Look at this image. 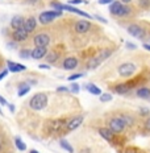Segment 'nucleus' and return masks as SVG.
I'll use <instances>...</instances> for the list:
<instances>
[{
  "label": "nucleus",
  "mask_w": 150,
  "mask_h": 153,
  "mask_svg": "<svg viewBox=\"0 0 150 153\" xmlns=\"http://www.w3.org/2000/svg\"><path fill=\"white\" fill-rule=\"evenodd\" d=\"M146 56L148 54H134L133 57L128 59L121 61L119 65L116 66V73L121 79H128L132 78L136 74H138L142 69H145L148 66L146 61Z\"/></svg>",
  "instance_id": "f257e3e1"
},
{
  "label": "nucleus",
  "mask_w": 150,
  "mask_h": 153,
  "mask_svg": "<svg viewBox=\"0 0 150 153\" xmlns=\"http://www.w3.org/2000/svg\"><path fill=\"white\" fill-rule=\"evenodd\" d=\"M108 11L120 25L136 20L137 16L140 15V11L137 9L134 4H124L120 0H115V1L111 3L109 7H108Z\"/></svg>",
  "instance_id": "f03ea898"
},
{
  "label": "nucleus",
  "mask_w": 150,
  "mask_h": 153,
  "mask_svg": "<svg viewBox=\"0 0 150 153\" xmlns=\"http://www.w3.org/2000/svg\"><path fill=\"white\" fill-rule=\"evenodd\" d=\"M104 126H107L109 129H112L113 132L119 133V135H124L126 137H133V133L128 129L125 122L123 120V117L119 115L116 110L115 111H111L105 115L104 117Z\"/></svg>",
  "instance_id": "7ed1b4c3"
},
{
  "label": "nucleus",
  "mask_w": 150,
  "mask_h": 153,
  "mask_svg": "<svg viewBox=\"0 0 150 153\" xmlns=\"http://www.w3.org/2000/svg\"><path fill=\"white\" fill-rule=\"evenodd\" d=\"M98 133L103 140H105L107 143H109L112 146L115 148H119V149H123L125 144L128 143L129 137L124 135H119V133L113 132L112 129H109L107 126H103V127H98Z\"/></svg>",
  "instance_id": "20e7f679"
},
{
  "label": "nucleus",
  "mask_w": 150,
  "mask_h": 153,
  "mask_svg": "<svg viewBox=\"0 0 150 153\" xmlns=\"http://www.w3.org/2000/svg\"><path fill=\"white\" fill-rule=\"evenodd\" d=\"M119 115L123 117V120L125 122L128 129L133 133V135H137L140 129V126H141L142 119L138 116V114L133 110H128V108H120V110H116Z\"/></svg>",
  "instance_id": "39448f33"
},
{
  "label": "nucleus",
  "mask_w": 150,
  "mask_h": 153,
  "mask_svg": "<svg viewBox=\"0 0 150 153\" xmlns=\"http://www.w3.org/2000/svg\"><path fill=\"white\" fill-rule=\"evenodd\" d=\"M123 27L125 28V30L132 37L142 41V42L146 41V36H148V21L133 20V21H129V23L123 24Z\"/></svg>",
  "instance_id": "423d86ee"
},
{
  "label": "nucleus",
  "mask_w": 150,
  "mask_h": 153,
  "mask_svg": "<svg viewBox=\"0 0 150 153\" xmlns=\"http://www.w3.org/2000/svg\"><path fill=\"white\" fill-rule=\"evenodd\" d=\"M115 50H116V48L113 46H107V48H103V49H100L99 52H96L95 54H92V56L88 58L87 63H86V66H87L88 70H95L98 69L99 66L103 63L105 59H108L111 56L115 53Z\"/></svg>",
  "instance_id": "0eeeda50"
},
{
  "label": "nucleus",
  "mask_w": 150,
  "mask_h": 153,
  "mask_svg": "<svg viewBox=\"0 0 150 153\" xmlns=\"http://www.w3.org/2000/svg\"><path fill=\"white\" fill-rule=\"evenodd\" d=\"M47 103H49V98L45 92H37L29 100V108L33 111H41L44 108H46Z\"/></svg>",
  "instance_id": "6e6552de"
},
{
  "label": "nucleus",
  "mask_w": 150,
  "mask_h": 153,
  "mask_svg": "<svg viewBox=\"0 0 150 153\" xmlns=\"http://www.w3.org/2000/svg\"><path fill=\"white\" fill-rule=\"evenodd\" d=\"M67 117H59V119H50L46 122V131L49 133H59L62 129L66 128Z\"/></svg>",
  "instance_id": "1a4fd4ad"
},
{
  "label": "nucleus",
  "mask_w": 150,
  "mask_h": 153,
  "mask_svg": "<svg viewBox=\"0 0 150 153\" xmlns=\"http://www.w3.org/2000/svg\"><path fill=\"white\" fill-rule=\"evenodd\" d=\"M63 12L62 11H55V9H50V11H44L41 12L38 16V21L42 25H49L50 23H53L55 19L62 17Z\"/></svg>",
  "instance_id": "9d476101"
},
{
  "label": "nucleus",
  "mask_w": 150,
  "mask_h": 153,
  "mask_svg": "<svg viewBox=\"0 0 150 153\" xmlns=\"http://www.w3.org/2000/svg\"><path fill=\"white\" fill-rule=\"evenodd\" d=\"M108 88L111 90V92H113V94H116V95H123V97H129L130 95V90H129V87H128L125 79L112 82V83L108 85Z\"/></svg>",
  "instance_id": "9b49d317"
},
{
  "label": "nucleus",
  "mask_w": 150,
  "mask_h": 153,
  "mask_svg": "<svg viewBox=\"0 0 150 153\" xmlns=\"http://www.w3.org/2000/svg\"><path fill=\"white\" fill-rule=\"evenodd\" d=\"M129 97H134V98H138V99H142V100H150V81L148 83L142 85L141 87L136 88Z\"/></svg>",
  "instance_id": "f8f14e48"
},
{
  "label": "nucleus",
  "mask_w": 150,
  "mask_h": 153,
  "mask_svg": "<svg viewBox=\"0 0 150 153\" xmlns=\"http://www.w3.org/2000/svg\"><path fill=\"white\" fill-rule=\"evenodd\" d=\"M92 29V23L88 19H81V20L75 21L74 24V30L78 34H86Z\"/></svg>",
  "instance_id": "ddd939ff"
},
{
  "label": "nucleus",
  "mask_w": 150,
  "mask_h": 153,
  "mask_svg": "<svg viewBox=\"0 0 150 153\" xmlns=\"http://www.w3.org/2000/svg\"><path fill=\"white\" fill-rule=\"evenodd\" d=\"M83 122H84V116H83V115H76V116H74V117H70V119L67 120L65 131L66 132H71V131L78 129L79 127L83 124Z\"/></svg>",
  "instance_id": "4468645a"
},
{
  "label": "nucleus",
  "mask_w": 150,
  "mask_h": 153,
  "mask_svg": "<svg viewBox=\"0 0 150 153\" xmlns=\"http://www.w3.org/2000/svg\"><path fill=\"white\" fill-rule=\"evenodd\" d=\"M50 41H52V38H50L49 33H46V32H40V33H37L36 36L33 37V44L36 46L47 48L50 44Z\"/></svg>",
  "instance_id": "2eb2a0df"
},
{
  "label": "nucleus",
  "mask_w": 150,
  "mask_h": 153,
  "mask_svg": "<svg viewBox=\"0 0 150 153\" xmlns=\"http://www.w3.org/2000/svg\"><path fill=\"white\" fill-rule=\"evenodd\" d=\"M79 66V59L76 58L75 56H69L63 59L62 62V69L67 70V71H72Z\"/></svg>",
  "instance_id": "dca6fc26"
},
{
  "label": "nucleus",
  "mask_w": 150,
  "mask_h": 153,
  "mask_svg": "<svg viewBox=\"0 0 150 153\" xmlns=\"http://www.w3.org/2000/svg\"><path fill=\"white\" fill-rule=\"evenodd\" d=\"M62 11H67V12H70V13L79 15V16H82V17H84V19H88V20H92V19H94L91 15H88L87 12L75 8L74 5H70V4H62Z\"/></svg>",
  "instance_id": "f3484780"
},
{
  "label": "nucleus",
  "mask_w": 150,
  "mask_h": 153,
  "mask_svg": "<svg viewBox=\"0 0 150 153\" xmlns=\"http://www.w3.org/2000/svg\"><path fill=\"white\" fill-rule=\"evenodd\" d=\"M28 37H29V33L24 28H20V29H16L12 32V40L15 42H24V41L28 40Z\"/></svg>",
  "instance_id": "a211bd4d"
},
{
  "label": "nucleus",
  "mask_w": 150,
  "mask_h": 153,
  "mask_svg": "<svg viewBox=\"0 0 150 153\" xmlns=\"http://www.w3.org/2000/svg\"><path fill=\"white\" fill-rule=\"evenodd\" d=\"M47 56V48H44V46H34L33 49H32V54L30 57L33 59H42L45 58Z\"/></svg>",
  "instance_id": "6ab92c4d"
},
{
  "label": "nucleus",
  "mask_w": 150,
  "mask_h": 153,
  "mask_svg": "<svg viewBox=\"0 0 150 153\" xmlns=\"http://www.w3.org/2000/svg\"><path fill=\"white\" fill-rule=\"evenodd\" d=\"M138 135L143 136V137H150V116L142 119L141 126L138 129Z\"/></svg>",
  "instance_id": "aec40b11"
},
{
  "label": "nucleus",
  "mask_w": 150,
  "mask_h": 153,
  "mask_svg": "<svg viewBox=\"0 0 150 153\" xmlns=\"http://www.w3.org/2000/svg\"><path fill=\"white\" fill-rule=\"evenodd\" d=\"M24 29L28 32V33H33L34 30H36V28H37V20H36V17L34 16H29V17H27L25 19V23H24Z\"/></svg>",
  "instance_id": "412c9836"
},
{
  "label": "nucleus",
  "mask_w": 150,
  "mask_h": 153,
  "mask_svg": "<svg viewBox=\"0 0 150 153\" xmlns=\"http://www.w3.org/2000/svg\"><path fill=\"white\" fill-rule=\"evenodd\" d=\"M7 68H8V71H11V73H21V71H25V70H27V66L25 65L15 62V61H11V59L7 61Z\"/></svg>",
  "instance_id": "4be33fe9"
},
{
  "label": "nucleus",
  "mask_w": 150,
  "mask_h": 153,
  "mask_svg": "<svg viewBox=\"0 0 150 153\" xmlns=\"http://www.w3.org/2000/svg\"><path fill=\"white\" fill-rule=\"evenodd\" d=\"M24 23H25V17L21 15H15L11 19V23H9V25H11V28L13 30L16 29H20V28L24 27Z\"/></svg>",
  "instance_id": "5701e85b"
},
{
  "label": "nucleus",
  "mask_w": 150,
  "mask_h": 153,
  "mask_svg": "<svg viewBox=\"0 0 150 153\" xmlns=\"http://www.w3.org/2000/svg\"><path fill=\"white\" fill-rule=\"evenodd\" d=\"M134 5L140 11V13L150 11V0H134Z\"/></svg>",
  "instance_id": "b1692460"
},
{
  "label": "nucleus",
  "mask_w": 150,
  "mask_h": 153,
  "mask_svg": "<svg viewBox=\"0 0 150 153\" xmlns=\"http://www.w3.org/2000/svg\"><path fill=\"white\" fill-rule=\"evenodd\" d=\"M86 90H87L90 94L95 95V97H100L103 92H101V88L99 87V86H96L95 83H87L86 85Z\"/></svg>",
  "instance_id": "393cba45"
},
{
  "label": "nucleus",
  "mask_w": 150,
  "mask_h": 153,
  "mask_svg": "<svg viewBox=\"0 0 150 153\" xmlns=\"http://www.w3.org/2000/svg\"><path fill=\"white\" fill-rule=\"evenodd\" d=\"M120 153H146V152L136 145H125L120 151Z\"/></svg>",
  "instance_id": "a878e982"
},
{
  "label": "nucleus",
  "mask_w": 150,
  "mask_h": 153,
  "mask_svg": "<svg viewBox=\"0 0 150 153\" xmlns=\"http://www.w3.org/2000/svg\"><path fill=\"white\" fill-rule=\"evenodd\" d=\"M32 86L28 83V82H23V83H20V86H18V91H17V95L20 98H23L24 95H27L28 92L30 91Z\"/></svg>",
  "instance_id": "bb28decb"
},
{
  "label": "nucleus",
  "mask_w": 150,
  "mask_h": 153,
  "mask_svg": "<svg viewBox=\"0 0 150 153\" xmlns=\"http://www.w3.org/2000/svg\"><path fill=\"white\" fill-rule=\"evenodd\" d=\"M59 145L62 146L63 151H66V152H69V153H74V148H72V145L70 144V143L66 139H61L59 140Z\"/></svg>",
  "instance_id": "cd10ccee"
},
{
  "label": "nucleus",
  "mask_w": 150,
  "mask_h": 153,
  "mask_svg": "<svg viewBox=\"0 0 150 153\" xmlns=\"http://www.w3.org/2000/svg\"><path fill=\"white\" fill-rule=\"evenodd\" d=\"M15 145H16V148H17L20 152L27 151V144H25V143L23 141V139L18 137V136H16V137H15Z\"/></svg>",
  "instance_id": "c85d7f7f"
},
{
  "label": "nucleus",
  "mask_w": 150,
  "mask_h": 153,
  "mask_svg": "<svg viewBox=\"0 0 150 153\" xmlns=\"http://www.w3.org/2000/svg\"><path fill=\"white\" fill-rule=\"evenodd\" d=\"M136 112L138 114V116L141 117V119H145V117L150 116V110L148 107H138L136 110Z\"/></svg>",
  "instance_id": "c756f323"
},
{
  "label": "nucleus",
  "mask_w": 150,
  "mask_h": 153,
  "mask_svg": "<svg viewBox=\"0 0 150 153\" xmlns=\"http://www.w3.org/2000/svg\"><path fill=\"white\" fill-rule=\"evenodd\" d=\"M99 99H100L101 103H107V102H111V100H112V94H111V92H104V94L100 95V98H99Z\"/></svg>",
  "instance_id": "7c9ffc66"
},
{
  "label": "nucleus",
  "mask_w": 150,
  "mask_h": 153,
  "mask_svg": "<svg viewBox=\"0 0 150 153\" xmlns=\"http://www.w3.org/2000/svg\"><path fill=\"white\" fill-rule=\"evenodd\" d=\"M58 58H59V54L58 53H54V52H50L49 56H46L47 62H50V63H54Z\"/></svg>",
  "instance_id": "2f4dec72"
},
{
  "label": "nucleus",
  "mask_w": 150,
  "mask_h": 153,
  "mask_svg": "<svg viewBox=\"0 0 150 153\" xmlns=\"http://www.w3.org/2000/svg\"><path fill=\"white\" fill-rule=\"evenodd\" d=\"M69 88H70V92H72V94H79V91H81V86L76 83V82H71Z\"/></svg>",
  "instance_id": "473e14b6"
},
{
  "label": "nucleus",
  "mask_w": 150,
  "mask_h": 153,
  "mask_svg": "<svg viewBox=\"0 0 150 153\" xmlns=\"http://www.w3.org/2000/svg\"><path fill=\"white\" fill-rule=\"evenodd\" d=\"M30 54H32L30 49H21L20 50V57H21V58H24V59L30 58Z\"/></svg>",
  "instance_id": "72a5a7b5"
},
{
  "label": "nucleus",
  "mask_w": 150,
  "mask_h": 153,
  "mask_svg": "<svg viewBox=\"0 0 150 153\" xmlns=\"http://www.w3.org/2000/svg\"><path fill=\"white\" fill-rule=\"evenodd\" d=\"M83 75H84L83 73H74V74H71L70 76H67V81H69V82H75L76 79L82 78Z\"/></svg>",
  "instance_id": "f704fd0d"
},
{
  "label": "nucleus",
  "mask_w": 150,
  "mask_h": 153,
  "mask_svg": "<svg viewBox=\"0 0 150 153\" xmlns=\"http://www.w3.org/2000/svg\"><path fill=\"white\" fill-rule=\"evenodd\" d=\"M50 7H52V9H55V11H62V4L59 1H55V0L50 1Z\"/></svg>",
  "instance_id": "c9c22d12"
},
{
  "label": "nucleus",
  "mask_w": 150,
  "mask_h": 153,
  "mask_svg": "<svg viewBox=\"0 0 150 153\" xmlns=\"http://www.w3.org/2000/svg\"><path fill=\"white\" fill-rule=\"evenodd\" d=\"M69 4L70 5H78V4H88L87 0H69Z\"/></svg>",
  "instance_id": "e433bc0d"
},
{
  "label": "nucleus",
  "mask_w": 150,
  "mask_h": 153,
  "mask_svg": "<svg viewBox=\"0 0 150 153\" xmlns=\"http://www.w3.org/2000/svg\"><path fill=\"white\" fill-rule=\"evenodd\" d=\"M125 46H126V49H130V50H137V45H136V44L129 42V41H126V42H125Z\"/></svg>",
  "instance_id": "4c0bfd02"
},
{
  "label": "nucleus",
  "mask_w": 150,
  "mask_h": 153,
  "mask_svg": "<svg viewBox=\"0 0 150 153\" xmlns=\"http://www.w3.org/2000/svg\"><path fill=\"white\" fill-rule=\"evenodd\" d=\"M57 91L58 92H70V88L67 86H59V87H57Z\"/></svg>",
  "instance_id": "58836bf2"
},
{
  "label": "nucleus",
  "mask_w": 150,
  "mask_h": 153,
  "mask_svg": "<svg viewBox=\"0 0 150 153\" xmlns=\"http://www.w3.org/2000/svg\"><path fill=\"white\" fill-rule=\"evenodd\" d=\"M25 4H29V5H37L41 3V0H24Z\"/></svg>",
  "instance_id": "ea45409f"
},
{
  "label": "nucleus",
  "mask_w": 150,
  "mask_h": 153,
  "mask_svg": "<svg viewBox=\"0 0 150 153\" xmlns=\"http://www.w3.org/2000/svg\"><path fill=\"white\" fill-rule=\"evenodd\" d=\"M94 19H96L98 21H100V23H103V24H107L108 21H107V19H104V17H101V16H94Z\"/></svg>",
  "instance_id": "a19ab883"
},
{
  "label": "nucleus",
  "mask_w": 150,
  "mask_h": 153,
  "mask_svg": "<svg viewBox=\"0 0 150 153\" xmlns=\"http://www.w3.org/2000/svg\"><path fill=\"white\" fill-rule=\"evenodd\" d=\"M7 74H8V69H5V70H3L1 73H0V81H3V79L7 76Z\"/></svg>",
  "instance_id": "79ce46f5"
},
{
  "label": "nucleus",
  "mask_w": 150,
  "mask_h": 153,
  "mask_svg": "<svg viewBox=\"0 0 150 153\" xmlns=\"http://www.w3.org/2000/svg\"><path fill=\"white\" fill-rule=\"evenodd\" d=\"M145 42H148V44H150V23L148 21V36H146V41Z\"/></svg>",
  "instance_id": "37998d69"
},
{
  "label": "nucleus",
  "mask_w": 150,
  "mask_h": 153,
  "mask_svg": "<svg viewBox=\"0 0 150 153\" xmlns=\"http://www.w3.org/2000/svg\"><path fill=\"white\" fill-rule=\"evenodd\" d=\"M38 68H40V69H42V70H50V69H52L49 65H47V63H41V65L38 66Z\"/></svg>",
  "instance_id": "c03bdc74"
},
{
  "label": "nucleus",
  "mask_w": 150,
  "mask_h": 153,
  "mask_svg": "<svg viewBox=\"0 0 150 153\" xmlns=\"http://www.w3.org/2000/svg\"><path fill=\"white\" fill-rule=\"evenodd\" d=\"M0 106H8V102L5 100V98H3L1 95H0Z\"/></svg>",
  "instance_id": "a18cd8bd"
},
{
  "label": "nucleus",
  "mask_w": 150,
  "mask_h": 153,
  "mask_svg": "<svg viewBox=\"0 0 150 153\" xmlns=\"http://www.w3.org/2000/svg\"><path fill=\"white\" fill-rule=\"evenodd\" d=\"M112 1H115V0H99V4L104 5V4H111Z\"/></svg>",
  "instance_id": "49530a36"
},
{
  "label": "nucleus",
  "mask_w": 150,
  "mask_h": 153,
  "mask_svg": "<svg viewBox=\"0 0 150 153\" xmlns=\"http://www.w3.org/2000/svg\"><path fill=\"white\" fill-rule=\"evenodd\" d=\"M142 48L145 50H148V52L150 53V44H148V42H142Z\"/></svg>",
  "instance_id": "de8ad7c7"
},
{
  "label": "nucleus",
  "mask_w": 150,
  "mask_h": 153,
  "mask_svg": "<svg viewBox=\"0 0 150 153\" xmlns=\"http://www.w3.org/2000/svg\"><path fill=\"white\" fill-rule=\"evenodd\" d=\"M124 4H134V0H120Z\"/></svg>",
  "instance_id": "09e8293b"
},
{
  "label": "nucleus",
  "mask_w": 150,
  "mask_h": 153,
  "mask_svg": "<svg viewBox=\"0 0 150 153\" xmlns=\"http://www.w3.org/2000/svg\"><path fill=\"white\" fill-rule=\"evenodd\" d=\"M8 108H9V111H11L12 114H15V104H12V103H8Z\"/></svg>",
  "instance_id": "8fccbe9b"
},
{
  "label": "nucleus",
  "mask_w": 150,
  "mask_h": 153,
  "mask_svg": "<svg viewBox=\"0 0 150 153\" xmlns=\"http://www.w3.org/2000/svg\"><path fill=\"white\" fill-rule=\"evenodd\" d=\"M29 153H40V152H38L37 149H30V151H29Z\"/></svg>",
  "instance_id": "3c124183"
},
{
  "label": "nucleus",
  "mask_w": 150,
  "mask_h": 153,
  "mask_svg": "<svg viewBox=\"0 0 150 153\" xmlns=\"http://www.w3.org/2000/svg\"><path fill=\"white\" fill-rule=\"evenodd\" d=\"M0 115H1V116L4 115V114H3V110H1V106H0Z\"/></svg>",
  "instance_id": "603ef678"
},
{
  "label": "nucleus",
  "mask_w": 150,
  "mask_h": 153,
  "mask_svg": "<svg viewBox=\"0 0 150 153\" xmlns=\"http://www.w3.org/2000/svg\"><path fill=\"white\" fill-rule=\"evenodd\" d=\"M148 70H149V73H150V63H148Z\"/></svg>",
  "instance_id": "864d4df0"
},
{
  "label": "nucleus",
  "mask_w": 150,
  "mask_h": 153,
  "mask_svg": "<svg viewBox=\"0 0 150 153\" xmlns=\"http://www.w3.org/2000/svg\"><path fill=\"white\" fill-rule=\"evenodd\" d=\"M0 149H1V139H0Z\"/></svg>",
  "instance_id": "5fc2aeb1"
}]
</instances>
